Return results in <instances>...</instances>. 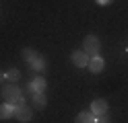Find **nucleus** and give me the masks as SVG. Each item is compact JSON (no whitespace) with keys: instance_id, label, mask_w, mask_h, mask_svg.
I'll use <instances>...</instances> for the list:
<instances>
[{"instance_id":"1a4fd4ad","label":"nucleus","mask_w":128,"mask_h":123,"mask_svg":"<svg viewBox=\"0 0 128 123\" xmlns=\"http://www.w3.org/2000/svg\"><path fill=\"white\" fill-rule=\"evenodd\" d=\"M29 66H31V68H33L35 72H44V70L48 68V62L44 60V57H39V55H37L33 62H29Z\"/></svg>"},{"instance_id":"dca6fc26","label":"nucleus","mask_w":128,"mask_h":123,"mask_svg":"<svg viewBox=\"0 0 128 123\" xmlns=\"http://www.w3.org/2000/svg\"><path fill=\"white\" fill-rule=\"evenodd\" d=\"M112 2V0H97V4H103V6H106V4H110Z\"/></svg>"},{"instance_id":"f3484780","label":"nucleus","mask_w":128,"mask_h":123,"mask_svg":"<svg viewBox=\"0 0 128 123\" xmlns=\"http://www.w3.org/2000/svg\"><path fill=\"white\" fill-rule=\"evenodd\" d=\"M2 80H6V76H4V72L0 70V82H2Z\"/></svg>"},{"instance_id":"4468645a","label":"nucleus","mask_w":128,"mask_h":123,"mask_svg":"<svg viewBox=\"0 0 128 123\" xmlns=\"http://www.w3.org/2000/svg\"><path fill=\"white\" fill-rule=\"evenodd\" d=\"M95 123H112V119H110V115L106 113V115H99V117H97V121H95Z\"/></svg>"},{"instance_id":"f257e3e1","label":"nucleus","mask_w":128,"mask_h":123,"mask_svg":"<svg viewBox=\"0 0 128 123\" xmlns=\"http://www.w3.org/2000/svg\"><path fill=\"white\" fill-rule=\"evenodd\" d=\"M21 96H23V92H21V88L14 84V82H8V84L2 86V98H4V103H8V105L14 107V103H17Z\"/></svg>"},{"instance_id":"6e6552de","label":"nucleus","mask_w":128,"mask_h":123,"mask_svg":"<svg viewBox=\"0 0 128 123\" xmlns=\"http://www.w3.org/2000/svg\"><path fill=\"white\" fill-rule=\"evenodd\" d=\"M10 117H14V107L8 103L0 105V119H10Z\"/></svg>"},{"instance_id":"f8f14e48","label":"nucleus","mask_w":128,"mask_h":123,"mask_svg":"<svg viewBox=\"0 0 128 123\" xmlns=\"http://www.w3.org/2000/svg\"><path fill=\"white\" fill-rule=\"evenodd\" d=\"M4 76H6V80H8V82H17V80H19V76H21V72H19L17 68H12V70L6 72Z\"/></svg>"},{"instance_id":"9b49d317","label":"nucleus","mask_w":128,"mask_h":123,"mask_svg":"<svg viewBox=\"0 0 128 123\" xmlns=\"http://www.w3.org/2000/svg\"><path fill=\"white\" fill-rule=\"evenodd\" d=\"M31 86H33V94L35 92H44L46 90V78H35L31 82Z\"/></svg>"},{"instance_id":"423d86ee","label":"nucleus","mask_w":128,"mask_h":123,"mask_svg":"<svg viewBox=\"0 0 128 123\" xmlns=\"http://www.w3.org/2000/svg\"><path fill=\"white\" fill-rule=\"evenodd\" d=\"M103 66H106V62H103V57H99V55H95V57H89V68L93 74H99L101 70H103Z\"/></svg>"},{"instance_id":"ddd939ff","label":"nucleus","mask_w":128,"mask_h":123,"mask_svg":"<svg viewBox=\"0 0 128 123\" xmlns=\"http://www.w3.org/2000/svg\"><path fill=\"white\" fill-rule=\"evenodd\" d=\"M23 57H25L27 62H33L35 57H37V53H35V49H31V47H25V49H23Z\"/></svg>"},{"instance_id":"0eeeda50","label":"nucleus","mask_w":128,"mask_h":123,"mask_svg":"<svg viewBox=\"0 0 128 123\" xmlns=\"http://www.w3.org/2000/svg\"><path fill=\"white\" fill-rule=\"evenodd\" d=\"M97 121V117L91 113V111H83V113H78L76 115V119H74V123H95Z\"/></svg>"},{"instance_id":"f03ea898","label":"nucleus","mask_w":128,"mask_h":123,"mask_svg":"<svg viewBox=\"0 0 128 123\" xmlns=\"http://www.w3.org/2000/svg\"><path fill=\"white\" fill-rule=\"evenodd\" d=\"M99 49H101V43H99L97 35H87V37L83 39V51L89 55V57L99 55Z\"/></svg>"},{"instance_id":"2eb2a0df","label":"nucleus","mask_w":128,"mask_h":123,"mask_svg":"<svg viewBox=\"0 0 128 123\" xmlns=\"http://www.w3.org/2000/svg\"><path fill=\"white\" fill-rule=\"evenodd\" d=\"M19 107H25V96H21L17 103H14V109H19Z\"/></svg>"},{"instance_id":"39448f33","label":"nucleus","mask_w":128,"mask_h":123,"mask_svg":"<svg viewBox=\"0 0 128 123\" xmlns=\"http://www.w3.org/2000/svg\"><path fill=\"white\" fill-rule=\"evenodd\" d=\"M14 117H17L21 123H27V121H31V117H33V111H31L29 107H19V109H14Z\"/></svg>"},{"instance_id":"7ed1b4c3","label":"nucleus","mask_w":128,"mask_h":123,"mask_svg":"<svg viewBox=\"0 0 128 123\" xmlns=\"http://www.w3.org/2000/svg\"><path fill=\"white\" fill-rule=\"evenodd\" d=\"M108 109H110V105H108L106 98H97V101H93V103H91V113L95 115V117H99V115H106Z\"/></svg>"},{"instance_id":"20e7f679","label":"nucleus","mask_w":128,"mask_h":123,"mask_svg":"<svg viewBox=\"0 0 128 123\" xmlns=\"http://www.w3.org/2000/svg\"><path fill=\"white\" fill-rule=\"evenodd\" d=\"M70 60H72V64L78 66V68H85V66H89V55H87L83 49H76V51H72Z\"/></svg>"},{"instance_id":"9d476101","label":"nucleus","mask_w":128,"mask_h":123,"mask_svg":"<svg viewBox=\"0 0 128 123\" xmlns=\"http://www.w3.org/2000/svg\"><path fill=\"white\" fill-rule=\"evenodd\" d=\"M46 103H48V98H46L44 92H35L33 94V109H44Z\"/></svg>"}]
</instances>
